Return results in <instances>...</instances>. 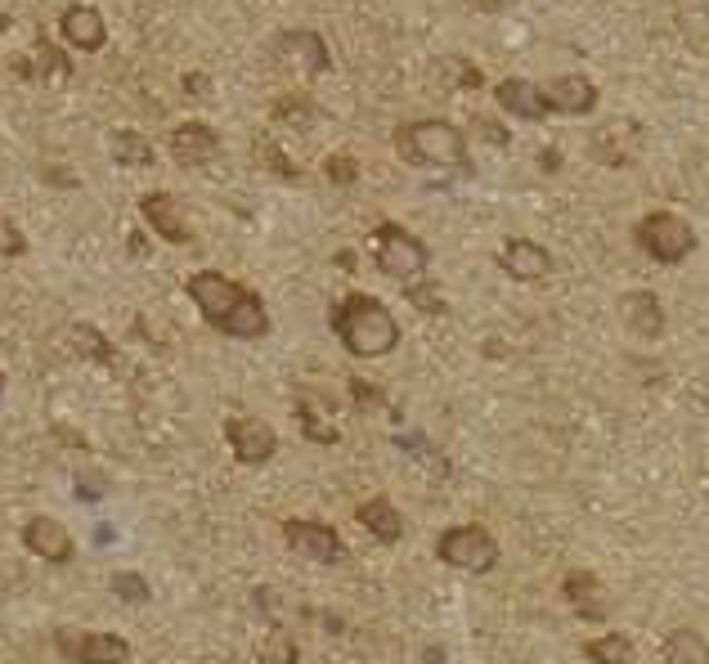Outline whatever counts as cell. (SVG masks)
<instances>
[{"label":"cell","mask_w":709,"mask_h":664,"mask_svg":"<svg viewBox=\"0 0 709 664\" xmlns=\"http://www.w3.org/2000/svg\"><path fill=\"white\" fill-rule=\"evenodd\" d=\"M372 256H378V270L395 283H418L427 274V261L431 251L418 234H408L404 225H378L372 230Z\"/></svg>","instance_id":"3957f363"},{"label":"cell","mask_w":709,"mask_h":664,"mask_svg":"<svg viewBox=\"0 0 709 664\" xmlns=\"http://www.w3.org/2000/svg\"><path fill=\"white\" fill-rule=\"evenodd\" d=\"M323 171H328V180H338V184H355V175H359L351 158H328Z\"/></svg>","instance_id":"1f68e13d"},{"label":"cell","mask_w":709,"mask_h":664,"mask_svg":"<svg viewBox=\"0 0 709 664\" xmlns=\"http://www.w3.org/2000/svg\"><path fill=\"white\" fill-rule=\"evenodd\" d=\"M171 158L184 162V167H198V162H211L216 149H220V135L207 126V122H184L171 131Z\"/></svg>","instance_id":"9a60e30c"},{"label":"cell","mask_w":709,"mask_h":664,"mask_svg":"<svg viewBox=\"0 0 709 664\" xmlns=\"http://www.w3.org/2000/svg\"><path fill=\"white\" fill-rule=\"evenodd\" d=\"M139 216L148 220V230L167 243H194V225L184 220V211L175 207V198L167 194H144L139 198Z\"/></svg>","instance_id":"4fadbf2b"},{"label":"cell","mask_w":709,"mask_h":664,"mask_svg":"<svg viewBox=\"0 0 709 664\" xmlns=\"http://www.w3.org/2000/svg\"><path fill=\"white\" fill-rule=\"evenodd\" d=\"M23 543H27L32 557H41V562H54V566L72 562V534L54 521V516H32L23 526Z\"/></svg>","instance_id":"7c38bea8"},{"label":"cell","mask_w":709,"mask_h":664,"mask_svg":"<svg viewBox=\"0 0 709 664\" xmlns=\"http://www.w3.org/2000/svg\"><path fill=\"white\" fill-rule=\"evenodd\" d=\"M113 158L122 167H154V144H148L144 135H135V131H118L113 135Z\"/></svg>","instance_id":"d4e9b609"},{"label":"cell","mask_w":709,"mask_h":664,"mask_svg":"<svg viewBox=\"0 0 709 664\" xmlns=\"http://www.w3.org/2000/svg\"><path fill=\"white\" fill-rule=\"evenodd\" d=\"M620 319L628 323V332H638V337H660L664 332V310H660L656 292H624Z\"/></svg>","instance_id":"ac0fdd59"},{"label":"cell","mask_w":709,"mask_h":664,"mask_svg":"<svg viewBox=\"0 0 709 664\" xmlns=\"http://www.w3.org/2000/svg\"><path fill=\"white\" fill-rule=\"evenodd\" d=\"M499 261H503V270L516 283H535V279H548L552 274V251L543 243H535V238H512L503 247Z\"/></svg>","instance_id":"5bb4252c"},{"label":"cell","mask_w":709,"mask_h":664,"mask_svg":"<svg viewBox=\"0 0 709 664\" xmlns=\"http://www.w3.org/2000/svg\"><path fill=\"white\" fill-rule=\"evenodd\" d=\"M638 247L651 256V261H660V266H679V261H687V256H692L696 234H692V225L683 216L651 211V216L638 220Z\"/></svg>","instance_id":"277c9868"},{"label":"cell","mask_w":709,"mask_h":664,"mask_svg":"<svg viewBox=\"0 0 709 664\" xmlns=\"http://www.w3.org/2000/svg\"><path fill=\"white\" fill-rule=\"evenodd\" d=\"M436 557L454 570H467V575H485L499 566V543L485 526H454L444 530L440 543H436Z\"/></svg>","instance_id":"5b68a950"},{"label":"cell","mask_w":709,"mask_h":664,"mask_svg":"<svg viewBox=\"0 0 709 664\" xmlns=\"http://www.w3.org/2000/svg\"><path fill=\"white\" fill-rule=\"evenodd\" d=\"M543 90V103L548 113H566V118H584L597 108V86L588 77H579V72H566V77H552Z\"/></svg>","instance_id":"8fae6325"},{"label":"cell","mask_w":709,"mask_h":664,"mask_svg":"<svg viewBox=\"0 0 709 664\" xmlns=\"http://www.w3.org/2000/svg\"><path fill=\"white\" fill-rule=\"evenodd\" d=\"M584 655L592 664H633V642L624 634H607V638H592L584 647Z\"/></svg>","instance_id":"484cf974"},{"label":"cell","mask_w":709,"mask_h":664,"mask_svg":"<svg viewBox=\"0 0 709 664\" xmlns=\"http://www.w3.org/2000/svg\"><path fill=\"white\" fill-rule=\"evenodd\" d=\"M332 332H338V342L355 359H382L400 342L395 315L378 297H368V292H351V297L332 306Z\"/></svg>","instance_id":"6da1fadb"},{"label":"cell","mask_w":709,"mask_h":664,"mask_svg":"<svg viewBox=\"0 0 709 664\" xmlns=\"http://www.w3.org/2000/svg\"><path fill=\"white\" fill-rule=\"evenodd\" d=\"M54 651L72 664H126L131 647L118 634H72V629H54Z\"/></svg>","instance_id":"8992f818"},{"label":"cell","mask_w":709,"mask_h":664,"mask_svg":"<svg viewBox=\"0 0 709 664\" xmlns=\"http://www.w3.org/2000/svg\"><path fill=\"white\" fill-rule=\"evenodd\" d=\"M27 251V238H23V230L14 225V220L0 211V256H23Z\"/></svg>","instance_id":"f1b7e54d"},{"label":"cell","mask_w":709,"mask_h":664,"mask_svg":"<svg viewBox=\"0 0 709 664\" xmlns=\"http://www.w3.org/2000/svg\"><path fill=\"white\" fill-rule=\"evenodd\" d=\"M256 153H260V158H266V167H270L274 175H288V180H296V167H292V162H288V158H283V153L274 149V144H270L266 135H260V139H256Z\"/></svg>","instance_id":"f546056e"},{"label":"cell","mask_w":709,"mask_h":664,"mask_svg":"<svg viewBox=\"0 0 709 664\" xmlns=\"http://www.w3.org/2000/svg\"><path fill=\"white\" fill-rule=\"evenodd\" d=\"M113 593H118L126 606H144L148 598H154V593H148V579L135 575V570H118V575H113Z\"/></svg>","instance_id":"83f0119b"},{"label":"cell","mask_w":709,"mask_h":664,"mask_svg":"<svg viewBox=\"0 0 709 664\" xmlns=\"http://www.w3.org/2000/svg\"><path fill=\"white\" fill-rule=\"evenodd\" d=\"M283 543L296 552V557L319 562V566L342 562V539H338V530L323 526V521H306V516H292V521H283Z\"/></svg>","instance_id":"52a82bcc"},{"label":"cell","mask_w":709,"mask_h":664,"mask_svg":"<svg viewBox=\"0 0 709 664\" xmlns=\"http://www.w3.org/2000/svg\"><path fill=\"white\" fill-rule=\"evenodd\" d=\"M395 153L408 167H463L467 162V139H463V131L454 122H440V118L404 122L395 131Z\"/></svg>","instance_id":"7a4b0ae2"},{"label":"cell","mask_w":709,"mask_h":664,"mask_svg":"<svg viewBox=\"0 0 709 664\" xmlns=\"http://www.w3.org/2000/svg\"><path fill=\"white\" fill-rule=\"evenodd\" d=\"M59 32L72 50H99L103 46V14L95 5H68L63 19H59Z\"/></svg>","instance_id":"e0dca14e"},{"label":"cell","mask_w":709,"mask_h":664,"mask_svg":"<svg viewBox=\"0 0 709 664\" xmlns=\"http://www.w3.org/2000/svg\"><path fill=\"white\" fill-rule=\"evenodd\" d=\"M494 99H499L503 113H512V118H521V122H539V118H548L543 90H539L535 82H526V77H503V82L494 86Z\"/></svg>","instance_id":"2e32d148"},{"label":"cell","mask_w":709,"mask_h":664,"mask_svg":"<svg viewBox=\"0 0 709 664\" xmlns=\"http://www.w3.org/2000/svg\"><path fill=\"white\" fill-rule=\"evenodd\" d=\"M220 332H225V337H239V342L266 337V332H270V315H266V306H260L256 292H247V297L230 310V319L220 323Z\"/></svg>","instance_id":"ffe728a7"},{"label":"cell","mask_w":709,"mask_h":664,"mask_svg":"<svg viewBox=\"0 0 709 664\" xmlns=\"http://www.w3.org/2000/svg\"><path fill=\"white\" fill-rule=\"evenodd\" d=\"M247 297V287H239L234 279L225 274H216V270H203L190 279V302L203 310V319H211V328H220L230 319V310Z\"/></svg>","instance_id":"ba28073f"},{"label":"cell","mask_w":709,"mask_h":664,"mask_svg":"<svg viewBox=\"0 0 709 664\" xmlns=\"http://www.w3.org/2000/svg\"><path fill=\"white\" fill-rule=\"evenodd\" d=\"M664 660L669 664H709V642L696 629H674L664 638Z\"/></svg>","instance_id":"cb8c5ba5"},{"label":"cell","mask_w":709,"mask_h":664,"mask_svg":"<svg viewBox=\"0 0 709 664\" xmlns=\"http://www.w3.org/2000/svg\"><path fill=\"white\" fill-rule=\"evenodd\" d=\"M355 521L378 539V543H395L400 534H404V516H400V507L391 503V499H368V503H359L355 507Z\"/></svg>","instance_id":"d6986e66"},{"label":"cell","mask_w":709,"mask_h":664,"mask_svg":"<svg viewBox=\"0 0 709 664\" xmlns=\"http://www.w3.org/2000/svg\"><path fill=\"white\" fill-rule=\"evenodd\" d=\"M68 351L72 355H82L90 364H108V368H118V351L108 346V337L95 328V323H72L68 328Z\"/></svg>","instance_id":"603a6c76"},{"label":"cell","mask_w":709,"mask_h":664,"mask_svg":"<svg viewBox=\"0 0 709 664\" xmlns=\"http://www.w3.org/2000/svg\"><path fill=\"white\" fill-rule=\"evenodd\" d=\"M404 292H408V302H414L418 310H427V315H440V310H444V302L436 297V292H431V287H418V283H408Z\"/></svg>","instance_id":"4dcf8cb0"},{"label":"cell","mask_w":709,"mask_h":664,"mask_svg":"<svg viewBox=\"0 0 709 664\" xmlns=\"http://www.w3.org/2000/svg\"><path fill=\"white\" fill-rule=\"evenodd\" d=\"M0 391H5V378H0Z\"/></svg>","instance_id":"836d02e7"},{"label":"cell","mask_w":709,"mask_h":664,"mask_svg":"<svg viewBox=\"0 0 709 664\" xmlns=\"http://www.w3.org/2000/svg\"><path fill=\"white\" fill-rule=\"evenodd\" d=\"M260 664H302V651H296V638L288 629H270L260 638Z\"/></svg>","instance_id":"4316f807"},{"label":"cell","mask_w":709,"mask_h":664,"mask_svg":"<svg viewBox=\"0 0 709 664\" xmlns=\"http://www.w3.org/2000/svg\"><path fill=\"white\" fill-rule=\"evenodd\" d=\"M270 50L288 67H302L306 77H315V72H328V63H332L319 32H283V36H274V41H270Z\"/></svg>","instance_id":"30bf717a"},{"label":"cell","mask_w":709,"mask_h":664,"mask_svg":"<svg viewBox=\"0 0 709 664\" xmlns=\"http://www.w3.org/2000/svg\"><path fill=\"white\" fill-rule=\"evenodd\" d=\"M225 440H230V450L239 463H270L274 450H279V435L270 422H260L252 414H234L225 422Z\"/></svg>","instance_id":"9c48e42d"},{"label":"cell","mask_w":709,"mask_h":664,"mask_svg":"<svg viewBox=\"0 0 709 664\" xmlns=\"http://www.w3.org/2000/svg\"><path fill=\"white\" fill-rule=\"evenodd\" d=\"M566 602H571L575 615H584V619H607V611H611V602H607V593H602V583H597V575H588V570H571V575H566Z\"/></svg>","instance_id":"44dd1931"},{"label":"cell","mask_w":709,"mask_h":664,"mask_svg":"<svg viewBox=\"0 0 709 664\" xmlns=\"http://www.w3.org/2000/svg\"><path fill=\"white\" fill-rule=\"evenodd\" d=\"M296 418H302V435L315 440V445H338V422H332V399H310L302 395V404H296Z\"/></svg>","instance_id":"7402d4cb"},{"label":"cell","mask_w":709,"mask_h":664,"mask_svg":"<svg viewBox=\"0 0 709 664\" xmlns=\"http://www.w3.org/2000/svg\"><path fill=\"white\" fill-rule=\"evenodd\" d=\"M184 86H190V95H203L207 90V77H198V72H194V77H184Z\"/></svg>","instance_id":"d6a6232c"}]
</instances>
